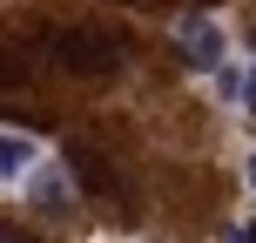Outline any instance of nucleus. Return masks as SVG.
<instances>
[{"label":"nucleus","mask_w":256,"mask_h":243,"mask_svg":"<svg viewBox=\"0 0 256 243\" xmlns=\"http://www.w3.org/2000/svg\"><path fill=\"white\" fill-rule=\"evenodd\" d=\"M243 102L256 108V68H250V75H243Z\"/></svg>","instance_id":"nucleus-8"},{"label":"nucleus","mask_w":256,"mask_h":243,"mask_svg":"<svg viewBox=\"0 0 256 243\" xmlns=\"http://www.w3.org/2000/svg\"><path fill=\"white\" fill-rule=\"evenodd\" d=\"M176 41H182V54H189V68H222V54H230V34H222L209 14H182Z\"/></svg>","instance_id":"nucleus-2"},{"label":"nucleus","mask_w":256,"mask_h":243,"mask_svg":"<svg viewBox=\"0 0 256 243\" xmlns=\"http://www.w3.org/2000/svg\"><path fill=\"white\" fill-rule=\"evenodd\" d=\"M230 243H256V216H250V223H236V230H230Z\"/></svg>","instance_id":"nucleus-6"},{"label":"nucleus","mask_w":256,"mask_h":243,"mask_svg":"<svg viewBox=\"0 0 256 243\" xmlns=\"http://www.w3.org/2000/svg\"><path fill=\"white\" fill-rule=\"evenodd\" d=\"M250 189H256V155H250Z\"/></svg>","instance_id":"nucleus-9"},{"label":"nucleus","mask_w":256,"mask_h":243,"mask_svg":"<svg viewBox=\"0 0 256 243\" xmlns=\"http://www.w3.org/2000/svg\"><path fill=\"white\" fill-rule=\"evenodd\" d=\"M142 7H148V0H142Z\"/></svg>","instance_id":"nucleus-10"},{"label":"nucleus","mask_w":256,"mask_h":243,"mask_svg":"<svg viewBox=\"0 0 256 243\" xmlns=\"http://www.w3.org/2000/svg\"><path fill=\"white\" fill-rule=\"evenodd\" d=\"M48 61H61L68 75H115L122 68V41L108 27H61L48 41Z\"/></svg>","instance_id":"nucleus-1"},{"label":"nucleus","mask_w":256,"mask_h":243,"mask_svg":"<svg viewBox=\"0 0 256 243\" xmlns=\"http://www.w3.org/2000/svg\"><path fill=\"white\" fill-rule=\"evenodd\" d=\"M34 169V135H14V128H0V182L27 176Z\"/></svg>","instance_id":"nucleus-4"},{"label":"nucleus","mask_w":256,"mask_h":243,"mask_svg":"<svg viewBox=\"0 0 256 243\" xmlns=\"http://www.w3.org/2000/svg\"><path fill=\"white\" fill-rule=\"evenodd\" d=\"M0 243H34L27 230H7V223H0Z\"/></svg>","instance_id":"nucleus-7"},{"label":"nucleus","mask_w":256,"mask_h":243,"mask_svg":"<svg viewBox=\"0 0 256 243\" xmlns=\"http://www.w3.org/2000/svg\"><path fill=\"white\" fill-rule=\"evenodd\" d=\"M68 162H74L81 189H94V196H122V182L108 176V162H102V155H94V149H81V142H74V149H68Z\"/></svg>","instance_id":"nucleus-3"},{"label":"nucleus","mask_w":256,"mask_h":243,"mask_svg":"<svg viewBox=\"0 0 256 243\" xmlns=\"http://www.w3.org/2000/svg\"><path fill=\"white\" fill-rule=\"evenodd\" d=\"M34 203H68V189H61V176H40V182H34Z\"/></svg>","instance_id":"nucleus-5"}]
</instances>
